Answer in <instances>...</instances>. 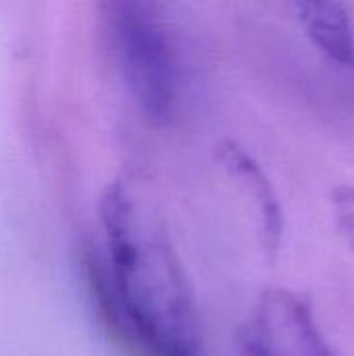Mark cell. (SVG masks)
Segmentation results:
<instances>
[{"instance_id":"cell-1","label":"cell","mask_w":354,"mask_h":356,"mask_svg":"<svg viewBox=\"0 0 354 356\" xmlns=\"http://www.w3.org/2000/svg\"><path fill=\"white\" fill-rule=\"evenodd\" d=\"M106 263L102 290L123 336L144 356H202V323L186 269L159 223L123 184L100 200Z\"/></svg>"},{"instance_id":"cell-2","label":"cell","mask_w":354,"mask_h":356,"mask_svg":"<svg viewBox=\"0 0 354 356\" xmlns=\"http://www.w3.org/2000/svg\"><path fill=\"white\" fill-rule=\"evenodd\" d=\"M123 77L142 113L167 121L177 102V63L159 0H100Z\"/></svg>"},{"instance_id":"cell-3","label":"cell","mask_w":354,"mask_h":356,"mask_svg":"<svg viewBox=\"0 0 354 356\" xmlns=\"http://www.w3.org/2000/svg\"><path fill=\"white\" fill-rule=\"evenodd\" d=\"M240 356H334L309 305L286 288H267L248 311Z\"/></svg>"},{"instance_id":"cell-4","label":"cell","mask_w":354,"mask_h":356,"mask_svg":"<svg viewBox=\"0 0 354 356\" xmlns=\"http://www.w3.org/2000/svg\"><path fill=\"white\" fill-rule=\"evenodd\" d=\"M305 35L334 63L354 67V29L340 0H288Z\"/></svg>"},{"instance_id":"cell-5","label":"cell","mask_w":354,"mask_h":356,"mask_svg":"<svg viewBox=\"0 0 354 356\" xmlns=\"http://www.w3.org/2000/svg\"><path fill=\"white\" fill-rule=\"evenodd\" d=\"M219 159L234 175H238L246 184V188L255 196L257 207L263 217L265 234L275 244L280 238V232H282V211H280L275 192H273L269 179L265 177L263 169L257 165V161L244 148H240L232 140H227L219 146Z\"/></svg>"},{"instance_id":"cell-6","label":"cell","mask_w":354,"mask_h":356,"mask_svg":"<svg viewBox=\"0 0 354 356\" xmlns=\"http://www.w3.org/2000/svg\"><path fill=\"white\" fill-rule=\"evenodd\" d=\"M336 225L354 252V186H340L332 194Z\"/></svg>"}]
</instances>
